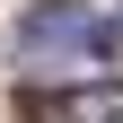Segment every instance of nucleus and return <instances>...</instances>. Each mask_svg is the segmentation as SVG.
I'll use <instances>...</instances> for the list:
<instances>
[{
    "label": "nucleus",
    "instance_id": "f257e3e1",
    "mask_svg": "<svg viewBox=\"0 0 123 123\" xmlns=\"http://www.w3.org/2000/svg\"><path fill=\"white\" fill-rule=\"evenodd\" d=\"M105 44H123V18H88L79 0H35V9L18 18V53L88 62V53H105Z\"/></svg>",
    "mask_w": 123,
    "mask_h": 123
},
{
    "label": "nucleus",
    "instance_id": "f03ea898",
    "mask_svg": "<svg viewBox=\"0 0 123 123\" xmlns=\"http://www.w3.org/2000/svg\"><path fill=\"white\" fill-rule=\"evenodd\" d=\"M35 123H123V79H97V88H62V97H26Z\"/></svg>",
    "mask_w": 123,
    "mask_h": 123
}]
</instances>
